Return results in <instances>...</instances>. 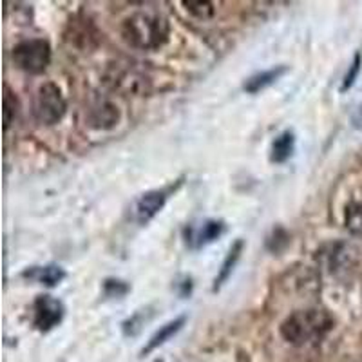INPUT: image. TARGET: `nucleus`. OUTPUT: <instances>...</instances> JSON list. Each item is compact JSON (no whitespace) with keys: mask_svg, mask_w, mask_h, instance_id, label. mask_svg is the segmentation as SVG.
<instances>
[{"mask_svg":"<svg viewBox=\"0 0 362 362\" xmlns=\"http://www.w3.org/2000/svg\"><path fill=\"white\" fill-rule=\"evenodd\" d=\"M351 124H354L355 129L362 131V105H358L354 115H351Z\"/></svg>","mask_w":362,"mask_h":362,"instance_id":"21","label":"nucleus"},{"mask_svg":"<svg viewBox=\"0 0 362 362\" xmlns=\"http://www.w3.org/2000/svg\"><path fill=\"white\" fill-rule=\"evenodd\" d=\"M169 18L153 9L132 13L122 24V38L134 49L158 51L169 42Z\"/></svg>","mask_w":362,"mask_h":362,"instance_id":"1","label":"nucleus"},{"mask_svg":"<svg viewBox=\"0 0 362 362\" xmlns=\"http://www.w3.org/2000/svg\"><path fill=\"white\" fill-rule=\"evenodd\" d=\"M334 317L322 308L296 310L281 322V337L293 346L321 342L334 329Z\"/></svg>","mask_w":362,"mask_h":362,"instance_id":"2","label":"nucleus"},{"mask_svg":"<svg viewBox=\"0 0 362 362\" xmlns=\"http://www.w3.org/2000/svg\"><path fill=\"white\" fill-rule=\"evenodd\" d=\"M2 103H4V131H8L13 125V122L17 119L18 111H21V102H18L17 95L9 89V86H4V96H2Z\"/></svg>","mask_w":362,"mask_h":362,"instance_id":"15","label":"nucleus"},{"mask_svg":"<svg viewBox=\"0 0 362 362\" xmlns=\"http://www.w3.org/2000/svg\"><path fill=\"white\" fill-rule=\"evenodd\" d=\"M64 317H66V306L62 300L47 293L37 296L33 303V326L38 332L47 334L62 325Z\"/></svg>","mask_w":362,"mask_h":362,"instance_id":"7","label":"nucleus"},{"mask_svg":"<svg viewBox=\"0 0 362 362\" xmlns=\"http://www.w3.org/2000/svg\"><path fill=\"white\" fill-rule=\"evenodd\" d=\"M145 321H147V317H145V310L136 312L134 315L129 317L127 321H124V325H122L124 335H127V337H132V335H136L141 328H144Z\"/></svg>","mask_w":362,"mask_h":362,"instance_id":"19","label":"nucleus"},{"mask_svg":"<svg viewBox=\"0 0 362 362\" xmlns=\"http://www.w3.org/2000/svg\"><path fill=\"white\" fill-rule=\"evenodd\" d=\"M67 112V102L62 89L53 82H44L37 89L33 115L40 125H57Z\"/></svg>","mask_w":362,"mask_h":362,"instance_id":"4","label":"nucleus"},{"mask_svg":"<svg viewBox=\"0 0 362 362\" xmlns=\"http://www.w3.org/2000/svg\"><path fill=\"white\" fill-rule=\"evenodd\" d=\"M131 292V284L124 279H116V277H109L103 281V296L107 299H122Z\"/></svg>","mask_w":362,"mask_h":362,"instance_id":"16","label":"nucleus"},{"mask_svg":"<svg viewBox=\"0 0 362 362\" xmlns=\"http://www.w3.org/2000/svg\"><path fill=\"white\" fill-rule=\"evenodd\" d=\"M296 145H297V138L296 132L286 129V131L279 132V134L274 138L270 147V161L276 165H283L293 156L296 153Z\"/></svg>","mask_w":362,"mask_h":362,"instance_id":"10","label":"nucleus"},{"mask_svg":"<svg viewBox=\"0 0 362 362\" xmlns=\"http://www.w3.org/2000/svg\"><path fill=\"white\" fill-rule=\"evenodd\" d=\"M226 232V223L223 219H203L198 223H190L183 228V241L190 250H202L209 245L216 243Z\"/></svg>","mask_w":362,"mask_h":362,"instance_id":"6","label":"nucleus"},{"mask_svg":"<svg viewBox=\"0 0 362 362\" xmlns=\"http://www.w3.org/2000/svg\"><path fill=\"white\" fill-rule=\"evenodd\" d=\"M176 292L181 299H187V297L192 296V290H194V283H192V277L189 276H181L180 279L176 281Z\"/></svg>","mask_w":362,"mask_h":362,"instance_id":"20","label":"nucleus"},{"mask_svg":"<svg viewBox=\"0 0 362 362\" xmlns=\"http://www.w3.org/2000/svg\"><path fill=\"white\" fill-rule=\"evenodd\" d=\"M51 44L45 38H25L11 51L13 64L28 74H42L51 64Z\"/></svg>","mask_w":362,"mask_h":362,"instance_id":"3","label":"nucleus"},{"mask_svg":"<svg viewBox=\"0 0 362 362\" xmlns=\"http://www.w3.org/2000/svg\"><path fill=\"white\" fill-rule=\"evenodd\" d=\"M185 322H187V315H180L176 317V319H173V321L165 322L163 326H160V329H156V332L153 334V337L148 339L147 344L144 346L141 355H148L151 351L158 350L160 346H163L167 341H170L174 335L180 334L181 329H183Z\"/></svg>","mask_w":362,"mask_h":362,"instance_id":"12","label":"nucleus"},{"mask_svg":"<svg viewBox=\"0 0 362 362\" xmlns=\"http://www.w3.org/2000/svg\"><path fill=\"white\" fill-rule=\"evenodd\" d=\"M243 250H245V241L243 239H238V241H235V243L230 247L228 254L225 255V259H223L221 268H219L218 276H216V279H214V284H212V292L214 293L219 292V290L223 288V284L230 279V276L234 274L235 267H238L239 259H241V255H243Z\"/></svg>","mask_w":362,"mask_h":362,"instance_id":"11","label":"nucleus"},{"mask_svg":"<svg viewBox=\"0 0 362 362\" xmlns=\"http://www.w3.org/2000/svg\"><path fill=\"white\" fill-rule=\"evenodd\" d=\"M174 190H176V187L170 185V187H163V189L147 190V192L140 194L131 206L132 221L140 226H145L147 223L153 221V219L160 214L161 210L165 209V205H167L170 194H173Z\"/></svg>","mask_w":362,"mask_h":362,"instance_id":"5","label":"nucleus"},{"mask_svg":"<svg viewBox=\"0 0 362 362\" xmlns=\"http://www.w3.org/2000/svg\"><path fill=\"white\" fill-rule=\"evenodd\" d=\"M22 277L29 281H37L47 288H54L67 277V272L58 264H44V267H28L22 272Z\"/></svg>","mask_w":362,"mask_h":362,"instance_id":"8","label":"nucleus"},{"mask_svg":"<svg viewBox=\"0 0 362 362\" xmlns=\"http://www.w3.org/2000/svg\"><path fill=\"white\" fill-rule=\"evenodd\" d=\"M181 4L185 6V9L187 11L190 13V15H192V17H196L198 18V21H209V18H212L214 17V13H216V8H214V2H202V0H199V2H192V0H190V2H181Z\"/></svg>","mask_w":362,"mask_h":362,"instance_id":"17","label":"nucleus"},{"mask_svg":"<svg viewBox=\"0 0 362 362\" xmlns=\"http://www.w3.org/2000/svg\"><path fill=\"white\" fill-rule=\"evenodd\" d=\"M118 119H119L118 107H115L112 103L103 102L102 105L93 109V115H90V127L111 129L118 124Z\"/></svg>","mask_w":362,"mask_h":362,"instance_id":"13","label":"nucleus"},{"mask_svg":"<svg viewBox=\"0 0 362 362\" xmlns=\"http://www.w3.org/2000/svg\"><path fill=\"white\" fill-rule=\"evenodd\" d=\"M344 226L355 238H362V203H350L344 210Z\"/></svg>","mask_w":362,"mask_h":362,"instance_id":"14","label":"nucleus"},{"mask_svg":"<svg viewBox=\"0 0 362 362\" xmlns=\"http://www.w3.org/2000/svg\"><path fill=\"white\" fill-rule=\"evenodd\" d=\"M288 73V66H276V67H270V69H264L259 71V73L252 74L245 80L243 83V89L247 90L248 95H257L261 90L268 89L272 87L277 80H281L284 74Z\"/></svg>","mask_w":362,"mask_h":362,"instance_id":"9","label":"nucleus"},{"mask_svg":"<svg viewBox=\"0 0 362 362\" xmlns=\"http://www.w3.org/2000/svg\"><path fill=\"white\" fill-rule=\"evenodd\" d=\"M361 67H362V57H361V53H355L354 62H351V66L348 67V71H346V74H344V78H342L341 93H346V90L354 87L355 80H357L358 73H361Z\"/></svg>","mask_w":362,"mask_h":362,"instance_id":"18","label":"nucleus"}]
</instances>
